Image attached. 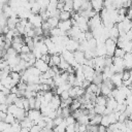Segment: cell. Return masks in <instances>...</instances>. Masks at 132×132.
<instances>
[{"label":"cell","mask_w":132,"mask_h":132,"mask_svg":"<svg viewBox=\"0 0 132 132\" xmlns=\"http://www.w3.org/2000/svg\"><path fill=\"white\" fill-rule=\"evenodd\" d=\"M105 46H106V56L113 57L114 56L116 48L118 47L117 41L113 40V39H111V38H107L106 41H105Z\"/></svg>","instance_id":"6da1fadb"},{"label":"cell","mask_w":132,"mask_h":132,"mask_svg":"<svg viewBox=\"0 0 132 132\" xmlns=\"http://www.w3.org/2000/svg\"><path fill=\"white\" fill-rule=\"evenodd\" d=\"M28 21L33 25V27H34V28L41 27V26H42V23L44 22L40 13H32V14L29 16Z\"/></svg>","instance_id":"7a4b0ae2"},{"label":"cell","mask_w":132,"mask_h":132,"mask_svg":"<svg viewBox=\"0 0 132 132\" xmlns=\"http://www.w3.org/2000/svg\"><path fill=\"white\" fill-rule=\"evenodd\" d=\"M101 25H103V22H102V19H101V15H100V12L97 13L95 16L89 19V27H90V30H94L98 27H100Z\"/></svg>","instance_id":"3957f363"},{"label":"cell","mask_w":132,"mask_h":132,"mask_svg":"<svg viewBox=\"0 0 132 132\" xmlns=\"http://www.w3.org/2000/svg\"><path fill=\"white\" fill-rule=\"evenodd\" d=\"M113 60V65L117 67L118 72H123L126 68H125V62H124V58H120V57H112Z\"/></svg>","instance_id":"277c9868"},{"label":"cell","mask_w":132,"mask_h":132,"mask_svg":"<svg viewBox=\"0 0 132 132\" xmlns=\"http://www.w3.org/2000/svg\"><path fill=\"white\" fill-rule=\"evenodd\" d=\"M66 48H67L68 51L74 53L75 51L79 50V41H77V40H75V39H73V38H70V39L68 40V42L66 43Z\"/></svg>","instance_id":"5b68a950"},{"label":"cell","mask_w":132,"mask_h":132,"mask_svg":"<svg viewBox=\"0 0 132 132\" xmlns=\"http://www.w3.org/2000/svg\"><path fill=\"white\" fill-rule=\"evenodd\" d=\"M111 81H112V84L114 85L116 88L121 87L123 85V81H124L123 80V72H117V73H114L112 75V77H111Z\"/></svg>","instance_id":"8992f818"},{"label":"cell","mask_w":132,"mask_h":132,"mask_svg":"<svg viewBox=\"0 0 132 132\" xmlns=\"http://www.w3.org/2000/svg\"><path fill=\"white\" fill-rule=\"evenodd\" d=\"M34 66H36L42 73L43 72H46L50 69V65L46 62H44L42 59H37L36 62H35V64H34Z\"/></svg>","instance_id":"52a82bcc"},{"label":"cell","mask_w":132,"mask_h":132,"mask_svg":"<svg viewBox=\"0 0 132 132\" xmlns=\"http://www.w3.org/2000/svg\"><path fill=\"white\" fill-rule=\"evenodd\" d=\"M72 26L73 25H72V21L71 20H66V21H61L60 20V23L58 25V27L64 32H68L72 28Z\"/></svg>","instance_id":"ba28073f"},{"label":"cell","mask_w":132,"mask_h":132,"mask_svg":"<svg viewBox=\"0 0 132 132\" xmlns=\"http://www.w3.org/2000/svg\"><path fill=\"white\" fill-rule=\"evenodd\" d=\"M92 7L97 12H100L104 8V0H90Z\"/></svg>","instance_id":"9c48e42d"},{"label":"cell","mask_w":132,"mask_h":132,"mask_svg":"<svg viewBox=\"0 0 132 132\" xmlns=\"http://www.w3.org/2000/svg\"><path fill=\"white\" fill-rule=\"evenodd\" d=\"M74 58L76 60V62L79 64V65H84L85 64V60H86V57H85V52L80 51V50H77L74 52Z\"/></svg>","instance_id":"30bf717a"},{"label":"cell","mask_w":132,"mask_h":132,"mask_svg":"<svg viewBox=\"0 0 132 132\" xmlns=\"http://www.w3.org/2000/svg\"><path fill=\"white\" fill-rule=\"evenodd\" d=\"M124 62H125V68L127 70L132 69V52L131 53H126L124 56Z\"/></svg>","instance_id":"8fae6325"},{"label":"cell","mask_w":132,"mask_h":132,"mask_svg":"<svg viewBox=\"0 0 132 132\" xmlns=\"http://www.w3.org/2000/svg\"><path fill=\"white\" fill-rule=\"evenodd\" d=\"M120 37V31H119V28L117 25L112 26L110 29H109V38L113 39V40H118V38Z\"/></svg>","instance_id":"7c38bea8"},{"label":"cell","mask_w":132,"mask_h":132,"mask_svg":"<svg viewBox=\"0 0 132 132\" xmlns=\"http://www.w3.org/2000/svg\"><path fill=\"white\" fill-rule=\"evenodd\" d=\"M61 59H62V56L59 55V54H56V55H52L51 57V61L48 63L50 67H53V66H59L60 62H61Z\"/></svg>","instance_id":"4fadbf2b"},{"label":"cell","mask_w":132,"mask_h":132,"mask_svg":"<svg viewBox=\"0 0 132 132\" xmlns=\"http://www.w3.org/2000/svg\"><path fill=\"white\" fill-rule=\"evenodd\" d=\"M118 101L114 99V98H112V97H107V104H106V106H108V107H110V108H112L113 109V111H116L117 110V107H118Z\"/></svg>","instance_id":"5bb4252c"},{"label":"cell","mask_w":132,"mask_h":132,"mask_svg":"<svg viewBox=\"0 0 132 132\" xmlns=\"http://www.w3.org/2000/svg\"><path fill=\"white\" fill-rule=\"evenodd\" d=\"M72 18V12L70 11H66V10H62L60 12V15H59V19L61 21H66V20H71Z\"/></svg>","instance_id":"9a60e30c"},{"label":"cell","mask_w":132,"mask_h":132,"mask_svg":"<svg viewBox=\"0 0 132 132\" xmlns=\"http://www.w3.org/2000/svg\"><path fill=\"white\" fill-rule=\"evenodd\" d=\"M100 89H101V94L104 95V96H106V97H109V95H110V93H111V91H112V89H110V88H109L108 86H106L104 82H102Z\"/></svg>","instance_id":"2e32d148"},{"label":"cell","mask_w":132,"mask_h":132,"mask_svg":"<svg viewBox=\"0 0 132 132\" xmlns=\"http://www.w3.org/2000/svg\"><path fill=\"white\" fill-rule=\"evenodd\" d=\"M81 104H82V103L79 101L78 98L73 99V101H72V103H71V105H70V109H71V111H74V110L79 109V108L81 107Z\"/></svg>","instance_id":"e0dca14e"},{"label":"cell","mask_w":132,"mask_h":132,"mask_svg":"<svg viewBox=\"0 0 132 132\" xmlns=\"http://www.w3.org/2000/svg\"><path fill=\"white\" fill-rule=\"evenodd\" d=\"M95 102H96V104H98V105H106V104H107V97L101 94V95L97 96Z\"/></svg>","instance_id":"ac0fdd59"},{"label":"cell","mask_w":132,"mask_h":132,"mask_svg":"<svg viewBox=\"0 0 132 132\" xmlns=\"http://www.w3.org/2000/svg\"><path fill=\"white\" fill-rule=\"evenodd\" d=\"M76 122L79 123L80 125H89V123H90V119H89L88 114H81L79 118H77Z\"/></svg>","instance_id":"d6986e66"},{"label":"cell","mask_w":132,"mask_h":132,"mask_svg":"<svg viewBox=\"0 0 132 132\" xmlns=\"http://www.w3.org/2000/svg\"><path fill=\"white\" fill-rule=\"evenodd\" d=\"M40 10H41V6L39 4L38 1H35L32 3L31 5V11L32 13H40Z\"/></svg>","instance_id":"ffe728a7"},{"label":"cell","mask_w":132,"mask_h":132,"mask_svg":"<svg viewBox=\"0 0 132 132\" xmlns=\"http://www.w3.org/2000/svg\"><path fill=\"white\" fill-rule=\"evenodd\" d=\"M47 22H48V24L51 25L52 28H55V27H58V25L60 23V19L57 18V16H52V18L47 19Z\"/></svg>","instance_id":"44dd1931"},{"label":"cell","mask_w":132,"mask_h":132,"mask_svg":"<svg viewBox=\"0 0 132 132\" xmlns=\"http://www.w3.org/2000/svg\"><path fill=\"white\" fill-rule=\"evenodd\" d=\"M101 120H102V114H95L94 118L92 120H90V125H100L101 123Z\"/></svg>","instance_id":"7402d4cb"},{"label":"cell","mask_w":132,"mask_h":132,"mask_svg":"<svg viewBox=\"0 0 132 132\" xmlns=\"http://www.w3.org/2000/svg\"><path fill=\"white\" fill-rule=\"evenodd\" d=\"M105 109H106V105H98V104H96L95 107H94L95 112H96L97 114H102V116L104 114Z\"/></svg>","instance_id":"603a6c76"},{"label":"cell","mask_w":132,"mask_h":132,"mask_svg":"<svg viewBox=\"0 0 132 132\" xmlns=\"http://www.w3.org/2000/svg\"><path fill=\"white\" fill-rule=\"evenodd\" d=\"M86 1L87 0H73V9H74V11H78Z\"/></svg>","instance_id":"cb8c5ba5"},{"label":"cell","mask_w":132,"mask_h":132,"mask_svg":"<svg viewBox=\"0 0 132 132\" xmlns=\"http://www.w3.org/2000/svg\"><path fill=\"white\" fill-rule=\"evenodd\" d=\"M18 97H19V96H18L16 94H14V93H10L9 95H7V99H6V104L10 105V104L14 103V101H15V99H16Z\"/></svg>","instance_id":"d4e9b609"},{"label":"cell","mask_w":132,"mask_h":132,"mask_svg":"<svg viewBox=\"0 0 132 132\" xmlns=\"http://www.w3.org/2000/svg\"><path fill=\"white\" fill-rule=\"evenodd\" d=\"M69 66H70V64L62 57V59H61V62H60V64H59V68L60 69H62V70H64V71H66L68 68H69Z\"/></svg>","instance_id":"484cf974"},{"label":"cell","mask_w":132,"mask_h":132,"mask_svg":"<svg viewBox=\"0 0 132 132\" xmlns=\"http://www.w3.org/2000/svg\"><path fill=\"white\" fill-rule=\"evenodd\" d=\"M54 96H55V93L51 90V91H46L45 93H44V95H43V97H44V100L46 101V102H51L52 101V99L54 98Z\"/></svg>","instance_id":"4316f807"},{"label":"cell","mask_w":132,"mask_h":132,"mask_svg":"<svg viewBox=\"0 0 132 132\" xmlns=\"http://www.w3.org/2000/svg\"><path fill=\"white\" fill-rule=\"evenodd\" d=\"M11 128H12V131L13 132H21L22 130V125H21V122L19 121H15L13 124H11Z\"/></svg>","instance_id":"83f0119b"},{"label":"cell","mask_w":132,"mask_h":132,"mask_svg":"<svg viewBox=\"0 0 132 132\" xmlns=\"http://www.w3.org/2000/svg\"><path fill=\"white\" fill-rule=\"evenodd\" d=\"M100 124L103 125V126H105V127H108V126L111 124L108 114H103V116H102V120H101V123H100Z\"/></svg>","instance_id":"f1b7e54d"},{"label":"cell","mask_w":132,"mask_h":132,"mask_svg":"<svg viewBox=\"0 0 132 132\" xmlns=\"http://www.w3.org/2000/svg\"><path fill=\"white\" fill-rule=\"evenodd\" d=\"M126 55V52L124 48L122 47H117L116 52H114V57H120V58H124V56Z\"/></svg>","instance_id":"f546056e"},{"label":"cell","mask_w":132,"mask_h":132,"mask_svg":"<svg viewBox=\"0 0 132 132\" xmlns=\"http://www.w3.org/2000/svg\"><path fill=\"white\" fill-rule=\"evenodd\" d=\"M15 121H16V119H15L14 114H12V113H10V112H7V116H6L5 122H6L7 124H13Z\"/></svg>","instance_id":"4dcf8cb0"},{"label":"cell","mask_w":132,"mask_h":132,"mask_svg":"<svg viewBox=\"0 0 132 132\" xmlns=\"http://www.w3.org/2000/svg\"><path fill=\"white\" fill-rule=\"evenodd\" d=\"M71 109H70V106H67V107H64V108H62V117L65 119V118H67L68 116H70L71 114Z\"/></svg>","instance_id":"1f68e13d"},{"label":"cell","mask_w":132,"mask_h":132,"mask_svg":"<svg viewBox=\"0 0 132 132\" xmlns=\"http://www.w3.org/2000/svg\"><path fill=\"white\" fill-rule=\"evenodd\" d=\"M14 104L20 107V108H24V100H23V97H18L14 101Z\"/></svg>","instance_id":"d6a6232c"},{"label":"cell","mask_w":132,"mask_h":132,"mask_svg":"<svg viewBox=\"0 0 132 132\" xmlns=\"http://www.w3.org/2000/svg\"><path fill=\"white\" fill-rule=\"evenodd\" d=\"M123 48L125 50L126 53H131L132 52V41H127L125 43V45L123 46Z\"/></svg>","instance_id":"836d02e7"},{"label":"cell","mask_w":132,"mask_h":132,"mask_svg":"<svg viewBox=\"0 0 132 132\" xmlns=\"http://www.w3.org/2000/svg\"><path fill=\"white\" fill-rule=\"evenodd\" d=\"M68 92H69V95H70L71 98H73V99L77 98V96H76V87H75V86L71 87V89H70Z\"/></svg>","instance_id":"e575fe53"},{"label":"cell","mask_w":132,"mask_h":132,"mask_svg":"<svg viewBox=\"0 0 132 132\" xmlns=\"http://www.w3.org/2000/svg\"><path fill=\"white\" fill-rule=\"evenodd\" d=\"M65 120H66V122L68 123V125H72V124H75V123H76V119H75L72 114H70V116H68L67 118H65Z\"/></svg>","instance_id":"d590c367"},{"label":"cell","mask_w":132,"mask_h":132,"mask_svg":"<svg viewBox=\"0 0 132 132\" xmlns=\"http://www.w3.org/2000/svg\"><path fill=\"white\" fill-rule=\"evenodd\" d=\"M130 79V70L125 69L123 71V80H128Z\"/></svg>","instance_id":"8d00e7d4"},{"label":"cell","mask_w":132,"mask_h":132,"mask_svg":"<svg viewBox=\"0 0 132 132\" xmlns=\"http://www.w3.org/2000/svg\"><path fill=\"white\" fill-rule=\"evenodd\" d=\"M63 120H64V118H63V117H61V116H58V117H56V118L54 119V123H55V126H58V125H60V124L63 122Z\"/></svg>","instance_id":"74e56055"},{"label":"cell","mask_w":132,"mask_h":132,"mask_svg":"<svg viewBox=\"0 0 132 132\" xmlns=\"http://www.w3.org/2000/svg\"><path fill=\"white\" fill-rule=\"evenodd\" d=\"M41 130H42V128L39 125H33L30 128V132H40Z\"/></svg>","instance_id":"f35d334b"},{"label":"cell","mask_w":132,"mask_h":132,"mask_svg":"<svg viewBox=\"0 0 132 132\" xmlns=\"http://www.w3.org/2000/svg\"><path fill=\"white\" fill-rule=\"evenodd\" d=\"M21 53H23V54H28V53H31V50H30V47L25 43V44L23 45L22 50H21ZM21 53H20V54H21Z\"/></svg>","instance_id":"ab89813d"},{"label":"cell","mask_w":132,"mask_h":132,"mask_svg":"<svg viewBox=\"0 0 132 132\" xmlns=\"http://www.w3.org/2000/svg\"><path fill=\"white\" fill-rule=\"evenodd\" d=\"M29 103H30V109L35 108V103H36V97L29 98Z\"/></svg>","instance_id":"60d3db41"},{"label":"cell","mask_w":132,"mask_h":132,"mask_svg":"<svg viewBox=\"0 0 132 132\" xmlns=\"http://www.w3.org/2000/svg\"><path fill=\"white\" fill-rule=\"evenodd\" d=\"M0 111L8 112V104H6V103H0Z\"/></svg>","instance_id":"b9f144b4"},{"label":"cell","mask_w":132,"mask_h":132,"mask_svg":"<svg viewBox=\"0 0 132 132\" xmlns=\"http://www.w3.org/2000/svg\"><path fill=\"white\" fill-rule=\"evenodd\" d=\"M60 97H61V99H62V100H66V99L70 98L69 92H68V91H64V92H63V93L60 95Z\"/></svg>","instance_id":"7bdbcfd3"},{"label":"cell","mask_w":132,"mask_h":132,"mask_svg":"<svg viewBox=\"0 0 132 132\" xmlns=\"http://www.w3.org/2000/svg\"><path fill=\"white\" fill-rule=\"evenodd\" d=\"M66 132H75V126H74V124L68 125V127L66 128Z\"/></svg>","instance_id":"ee69618b"},{"label":"cell","mask_w":132,"mask_h":132,"mask_svg":"<svg viewBox=\"0 0 132 132\" xmlns=\"http://www.w3.org/2000/svg\"><path fill=\"white\" fill-rule=\"evenodd\" d=\"M90 85H91V81L88 80V79H85V80L82 81V86H81V87H82L84 89H87V88H89Z\"/></svg>","instance_id":"f6af8a7d"},{"label":"cell","mask_w":132,"mask_h":132,"mask_svg":"<svg viewBox=\"0 0 132 132\" xmlns=\"http://www.w3.org/2000/svg\"><path fill=\"white\" fill-rule=\"evenodd\" d=\"M98 132H107V127L103 126V125H99V128H98Z\"/></svg>","instance_id":"bcb514c9"},{"label":"cell","mask_w":132,"mask_h":132,"mask_svg":"<svg viewBox=\"0 0 132 132\" xmlns=\"http://www.w3.org/2000/svg\"><path fill=\"white\" fill-rule=\"evenodd\" d=\"M6 116H7V112H4V111H0V119H1V121H5V119H6Z\"/></svg>","instance_id":"7dc6e473"},{"label":"cell","mask_w":132,"mask_h":132,"mask_svg":"<svg viewBox=\"0 0 132 132\" xmlns=\"http://www.w3.org/2000/svg\"><path fill=\"white\" fill-rule=\"evenodd\" d=\"M21 132H30V129L29 128H22V130H21Z\"/></svg>","instance_id":"c3c4849f"},{"label":"cell","mask_w":132,"mask_h":132,"mask_svg":"<svg viewBox=\"0 0 132 132\" xmlns=\"http://www.w3.org/2000/svg\"><path fill=\"white\" fill-rule=\"evenodd\" d=\"M123 132H132V130H131L130 128H128V127H127V128H126V129H125Z\"/></svg>","instance_id":"681fc988"},{"label":"cell","mask_w":132,"mask_h":132,"mask_svg":"<svg viewBox=\"0 0 132 132\" xmlns=\"http://www.w3.org/2000/svg\"><path fill=\"white\" fill-rule=\"evenodd\" d=\"M130 79L132 80V69L130 70Z\"/></svg>","instance_id":"f907efd6"}]
</instances>
